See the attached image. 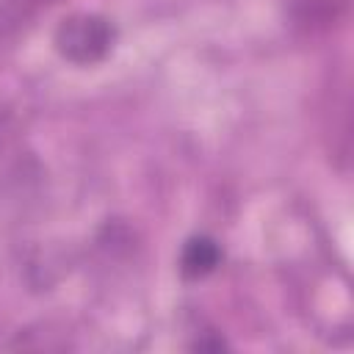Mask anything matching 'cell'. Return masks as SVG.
Segmentation results:
<instances>
[{
	"label": "cell",
	"instance_id": "6da1fadb",
	"mask_svg": "<svg viewBox=\"0 0 354 354\" xmlns=\"http://www.w3.org/2000/svg\"><path fill=\"white\" fill-rule=\"evenodd\" d=\"M116 25L97 11H75L64 17L53 33L55 53L75 66H94L111 55Z\"/></svg>",
	"mask_w": 354,
	"mask_h": 354
},
{
	"label": "cell",
	"instance_id": "7a4b0ae2",
	"mask_svg": "<svg viewBox=\"0 0 354 354\" xmlns=\"http://www.w3.org/2000/svg\"><path fill=\"white\" fill-rule=\"evenodd\" d=\"M285 17L301 36H324L343 25L351 0H282Z\"/></svg>",
	"mask_w": 354,
	"mask_h": 354
},
{
	"label": "cell",
	"instance_id": "3957f363",
	"mask_svg": "<svg viewBox=\"0 0 354 354\" xmlns=\"http://www.w3.org/2000/svg\"><path fill=\"white\" fill-rule=\"evenodd\" d=\"M224 260V252H221V243L210 235H191L185 243H183V252H180V274L185 279H205L210 277Z\"/></svg>",
	"mask_w": 354,
	"mask_h": 354
},
{
	"label": "cell",
	"instance_id": "277c9868",
	"mask_svg": "<svg viewBox=\"0 0 354 354\" xmlns=\"http://www.w3.org/2000/svg\"><path fill=\"white\" fill-rule=\"evenodd\" d=\"M55 0H0V36L25 25L33 14L47 8Z\"/></svg>",
	"mask_w": 354,
	"mask_h": 354
}]
</instances>
